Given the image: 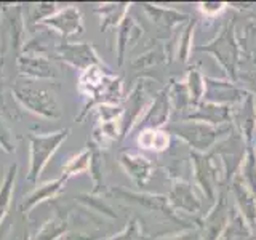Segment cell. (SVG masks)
Segmentation results:
<instances>
[{
  "mask_svg": "<svg viewBox=\"0 0 256 240\" xmlns=\"http://www.w3.org/2000/svg\"><path fill=\"white\" fill-rule=\"evenodd\" d=\"M0 70H2V64H0Z\"/></svg>",
  "mask_w": 256,
  "mask_h": 240,
  "instance_id": "30bf717a",
  "label": "cell"
},
{
  "mask_svg": "<svg viewBox=\"0 0 256 240\" xmlns=\"http://www.w3.org/2000/svg\"><path fill=\"white\" fill-rule=\"evenodd\" d=\"M0 146H2L6 152H12L14 149V141H13V132L10 126L0 116Z\"/></svg>",
  "mask_w": 256,
  "mask_h": 240,
  "instance_id": "9c48e42d",
  "label": "cell"
},
{
  "mask_svg": "<svg viewBox=\"0 0 256 240\" xmlns=\"http://www.w3.org/2000/svg\"><path fill=\"white\" fill-rule=\"evenodd\" d=\"M69 176H62V178L56 180L53 182H48L40 189H37L36 192H32V194L26 198V202H24V210H30V208H34L37 204L44 202V200H46V198H50L53 194H56V192L64 186V182H66Z\"/></svg>",
  "mask_w": 256,
  "mask_h": 240,
  "instance_id": "8992f818",
  "label": "cell"
},
{
  "mask_svg": "<svg viewBox=\"0 0 256 240\" xmlns=\"http://www.w3.org/2000/svg\"><path fill=\"white\" fill-rule=\"evenodd\" d=\"M69 130H60L56 133H48V134H38V136H30V146H29V174L28 180L34 182L38 174L42 173L45 165L48 164L50 157L60 148V144L68 138Z\"/></svg>",
  "mask_w": 256,
  "mask_h": 240,
  "instance_id": "6da1fadb",
  "label": "cell"
},
{
  "mask_svg": "<svg viewBox=\"0 0 256 240\" xmlns=\"http://www.w3.org/2000/svg\"><path fill=\"white\" fill-rule=\"evenodd\" d=\"M16 170L18 166L12 165L10 170H8L4 184L0 186V222H2L4 216L8 210V205H10V198H12V192L14 188V176H16Z\"/></svg>",
  "mask_w": 256,
  "mask_h": 240,
  "instance_id": "52a82bcc",
  "label": "cell"
},
{
  "mask_svg": "<svg viewBox=\"0 0 256 240\" xmlns=\"http://www.w3.org/2000/svg\"><path fill=\"white\" fill-rule=\"evenodd\" d=\"M45 24L56 29L64 37L80 34V30H82V20H80L77 8L74 6H69L66 10L60 12L58 14L45 20Z\"/></svg>",
  "mask_w": 256,
  "mask_h": 240,
  "instance_id": "3957f363",
  "label": "cell"
},
{
  "mask_svg": "<svg viewBox=\"0 0 256 240\" xmlns=\"http://www.w3.org/2000/svg\"><path fill=\"white\" fill-rule=\"evenodd\" d=\"M58 52L61 53L62 60H66L72 66H85V64H92L94 61V56L92 53V48L86 45H76V44H68L58 46Z\"/></svg>",
  "mask_w": 256,
  "mask_h": 240,
  "instance_id": "5b68a950",
  "label": "cell"
},
{
  "mask_svg": "<svg viewBox=\"0 0 256 240\" xmlns=\"http://www.w3.org/2000/svg\"><path fill=\"white\" fill-rule=\"evenodd\" d=\"M13 94L24 108L34 114L44 116L46 118H58L61 116L58 102L53 98V94L42 88L18 84L13 88Z\"/></svg>",
  "mask_w": 256,
  "mask_h": 240,
  "instance_id": "7a4b0ae2",
  "label": "cell"
},
{
  "mask_svg": "<svg viewBox=\"0 0 256 240\" xmlns=\"http://www.w3.org/2000/svg\"><path fill=\"white\" fill-rule=\"evenodd\" d=\"M64 229H66V222L64 221H61V220L50 221L42 229V232L37 234V240H53L58 237Z\"/></svg>",
  "mask_w": 256,
  "mask_h": 240,
  "instance_id": "ba28073f",
  "label": "cell"
},
{
  "mask_svg": "<svg viewBox=\"0 0 256 240\" xmlns=\"http://www.w3.org/2000/svg\"><path fill=\"white\" fill-rule=\"evenodd\" d=\"M20 70L30 77L50 78L56 76L52 64L44 58H37V56H22V58H20Z\"/></svg>",
  "mask_w": 256,
  "mask_h": 240,
  "instance_id": "277c9868",
  "label": "cell"
}]
</instances>
